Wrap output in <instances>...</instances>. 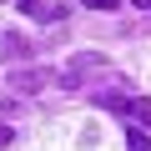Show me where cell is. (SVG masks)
<instances>
[{
	"label": "cell",
	"mask_w": 151,
	"mask_h": 151,
	"mask_svg": "<svg viewBox=\"0 0 151 151\" xmlns=\"http://www.w3.org/2000/svg\"><path fill=\"white\" fill-rule=\"evenodd\" d=\"M96 101L116 116H126L131 126H151V101L146 96H131V91H96Z\"/></svg>",
	"instance_id": "1"
},
{
	"label": "cell",
	"mask_w": 151,
	"mask_h": 151,
	"mask_svg": "<svg viewBox=\"0 0 151 151\" xmlns=\"http://www.w3.org/2000/svg\"><path fill=\"white\" fill-rule=\"evenodd\" d=\"M55 86V70H10V91H40Z\"/></svg>",
	"instance_id": "2"
},
{
	"label": "cell",
	"mask_w": 151,
	"mask_h": 151,
	"mask_svg": "<svg viewBox=\"0 0 151 151\" xmlns=\"http://www.w3.org/2000/svg\"><path fill=\"white\" fill-rule=\"evenodd\" d=\"M15 5H20L30 20H60V15H65V10L55 5V0H15Z\"/></svg>",
	"instance_id": "3"
},
{
	"label": "cell",
	"mask_w": 151,
	"mask_h": 151,
	"mask_svg": "<svg viewBox=\"0 0 151 151\" xmlns=\"http://www.w3.org/2000/svg\"><path fill=\"white\" fill-rule=\"evenodd\" d=\"M30 45H25V35H15V30H0V60H20Z\"/></svg>",
	"instance_id": "4"
},
{
	"label": "cell",
	"mask_w": 151,
	"mask_h": 151,
	"mask_svg": "<svg viewBox=\"0 0 151 151\" xmlns=\"http://www.w3.org/2000/svg\"><path fill=\"white\" fill-rule=\"evenodd\" d=\"M126 151H151V136H146V131H131V136H126Z\"/></svg>",
	"instance_id": "5"
},
{
	"label": "cell",
	"mask_w": 151,
	"mask_h": 151,
	"mask_svg": "<svg viewBox=\"0 0 151 151\" xmlns=\"http://www.w3.org/2000/svg\"><path fill=\"white\" fill-rule=\"evenodd\" d=\"M86 5H91V10H116L121 0H86Z\"/></svg>",
	"instance_id": "6"
},
{
	"label": "cell",
	"mask_w": 151,
	"mask_h": 151,
	"mask_svg": "<svg viewBox=\"0 0 151 151\" xmlns=\"http://www.w3.org/2000/svg\"><path fill=\"white\" fill-rule=\"evenodd\" d=\"M10 141H15V131H10V126H5V121H0V151H5V146H10Z\"/></svg>",
	"instance_id": "7"
},
{
	"label": "cell",
	"mask_w": 151,
	"mask_h": 151,
	"mask_svg": "<svg viewBox=\"0 0 151 151\" xmlns=\"http://www.w3.org/2000/svg\"><path fill=\"white\" fill-rule=\"evenodd\" d=\"M131 5H141V10H151V0H131Z\"/></svg>",
	"instance_id": "8"
}]
</instances>
